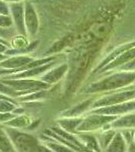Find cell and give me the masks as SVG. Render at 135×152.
<instances>
[{
	"instance_id": "1",
	"label": "cell",
	"mask_w": 135,
	"mask_h": 152,
	"mask_svg": "<svg viewBox=\"0 0 135 152\" xmlns=\"http://www.w3.org/2000/svg\"><path fill=\"white\" fill-rule=\"evenodd\" d=\"M135 83V71H119L113 73L104 79L93 82L85 90L86 94H97V92H108L122 89L124 87L131 86Z\"/></svg>"
},
{
	"instance_id": "2",
	"label": "cell",
	"mask_w": 135,
	"mask_h": 152,
	"mask_svg": "<svg viewBox=\"0 0 135 152\" xmlns=\"http://www.w3.org/2000/svg\"><path fill=\"white\" fill-rule=\"evenodd\" d=\"M118 117L115 116H106V115L100 114H91L85 119L78 127L77 131L83 132V133H89V132L98 131V130H106L110 129V124L117 119Z\"/></svg>"
},
{
	"instance_id": "3",
	"label": "cell",
	"mask_w": 135,
	"mask_h": 152,
	"mask_svg": "<svg viewBox=\"0 0 135 152\" xmlns=\"http://www.w3.org/2000/svg\"><path fill=\"white\" fill-rule=\"evenodd\" d=\"M10 133V138L13 141L14 145L17 146L18 150L21 152H38L40 146L38 144L36 139L31 135H27L19 132H14L7 130Z\"/></svg>"
},
{
	"instance_id": "4",
	"label": "cell",
	"mask_w": 135,
	"mask_h": 152,
	"mask_svg": "<svg viewBox=\"0 0 135 152\" xmlns=\"http://www.w3.org/2000/svg\"><path fill=\"white\" fill-rule=\"evenodd\" d=\"M135 112V99L129 100V102H123V104L111 105V107H99L92 111V114H100L106 115V116H115L120 117L123 115L129 114V113Z\"/></svg>"
},
{
	"instance_id": "5",
	"label": "cell",
	"mask_w": 135,
	"mask_h": 152,
	"mask_svg": "<svg viewBox=\"0 0 135 152\" xmlns=\"http://www.w3.org/2000/svg\"><path fill=\"white\" fill-rule=\"evenodd\" d=\"M9 7H10V14L13 19L14 28L16 29V33L20 36L27 37L25 21H24V3L23 2H11L9 4Z\"/></svg>"
},
{
	"instance_id": "6",
	"label": "cell",
	"mask_w": 135,
	"mask_h": 152,
	"mask_svg": "<svg viewBox=\"0 0 135 152\" xmlns=\"http://www.w3.org/2000/svg\"><path fill=\"white\" fill-rule=\"evenodd\" d=\"M24 21L27 35L34 38L38 31V18L33 4L29 1L24 3Z\"/></svg>"
},
{
	"instance_id": "7",
	"label": "cell",
	"mask_w": 135,
	"mask_h": 152,
	"mask_svg": "<svg viewBox=\"0 0 135 152\" xmlns=\"http://www.w3.org/2000/svg\"><path fill=\"white\" fill-rule=\"evenodd\" d=\"M3 82L4 84L8 85L14 90H38V89H45V88L50 87V84L43 82L38 81V80H31V79H11V80H0Z\"/></svg>"
},
{
	"instance_id": "8",
	"label": "cell",
	"mask_w": 135,
	"mask_h": 152,
	"mask_svg": "<svg viewBox=\"0 0 135 152\" xmlns=\"http://www.w3.org/2000/svg\"><path fill=\"white\" fill-rule=\"evenodd\" d=\"M135 58V47L132 49H129L128 51L124 52L122 55H120L118 58H116L114 61H112L111 63H109L107 66H105L103 69H101L98 72V74H102V73H106L109 70H114V69H119L120 67H122L123 65L129 63L130 61H132Z\"/></svg>"
},
{
	"instance_id": "9",
	"label": "cell",
	"mask_w": 135,
	"mask_h": 152,
	"mask_svg": "<svg viewBox=\"0 0 135 152\" xmlns=\"http://www.w3.org/2000/svg\"><path fill=\"white\" fill-rule=\"evenodd\" d=\"M134 47H135V42H131V43H127V44H124V45L119 46V47H116L111 53L108 54L106 57H105L104 60L98 65V67L96 68V70L94 71V74L95 73H98L100 70L103 69L105 66H107L109 63H111L112 61H114L116 58H118L119 56L122 55L124 52H126V51H128L129 49H132Z\"/></svg>"
},
{
	"instance_id": "10",
	"label": "cell",
	"mask_w": 135,
	"mask_h": 152,
	"mask_svg": "<svg viewBox=\"0 0 135 152\" xmlns=\"http://www.w3.org/2000/svg\"><path fill=\"white\" fill-rule=\"evenodd\" d=\"M34 60L35 59L29 57V56H15V57L7 58L6 60L0 62V67L7 68L10 70H16L24 67Z\"/></svg>"
},
{
	"instance_id": "11",
	"label": "cell",
	"mask_w": 135,
	"mask_h": 152,
	"mask_svg": "<svg viewBox=\"0 0 135 152\" xmlns=\"http://www.w3.org/2000/svg\"><path fill=\"white\" fill-rule=\"evenodd\" d=\"M111 128L120 131L124 129H133L135 130V112L123 115L117 118L115 121L110 124Z\"/></svg>"
},
{
	"instance_id": "12",
	"label": "cell",
	"mask_w": 135,
	"mask_h": 152,
	"mask_svg": "<svg viewBox=\"0 0 135 152\" xmlns=\"http://www.w3.org/2000/svg\"><path fill=\"white\" fill-rule=\"evenodd\" d=\"M55 65H56V61H53V62L48 63V64H45V65H41V66H38V67L32 68V69L22 71V72H19V73H15L14 75H9L8 79H11V78L34 77V76H38V75L41 74V73H45V72H46V71H48L50 69H51Z\"/></svg>"
},
{
	"instance_id": "13",
	"label": "cell",
	"mask_w": 135,
	"mask_h": 152,
	"mask_svg": "<svg viewBox=\"0 0 135 152\" xmlns=\"http://www.w3.org/2000/svg\"><path fill=\"white\" fill-rule=\"evenodd\" d=\"M67 71H68V64H63V65L58 66V67L51 68V70H48V72L41 77V80H43V82L48 83V84L56 83L66 74Z\"/></svg>"
},
{
	"instance_id": "14",
	"label": "cell",
	"mask_w": 135,
	"mask_h": 152,
	"mask_svg": "<svg viewBox=\"0 0 135 152\" xmlns=\"http://www.w3.org/2000/svg\"><path fill=\"white\" fill-rule=\"evenodd\" d=\"M127 147H128V144L125 141L124 137L122 136L121 132L117 131L111 143L103 152H127Z\"/></svg>"
},
{
	"instance_id": "15",
	"label": "cell",
	"mask_w": 135,
	"mask_h": 152,
	"mask_svg": "<svg viewBox=\"0 0 135 152\" xmlns=\"http://www.w3.org/2000/svg\"><path fill=\"white\" fill-rule=\"evenodd\" d=\"M77 137L89 150H92L94 152H102L101 148H100V145H99V142H98V139L95 135H92L89 133H83V134H80L79 136H77Z\"/></svg>"
},
{
	"instance_id": "16",
	"label": "cell",
	"mask_w": 135,
	"mask_h": 152,
	"mask_svg": "<svg viewBox=\"0 0 135 152\" xmlns=\"http://www.w3.org/2000/svg\"><path fill=\"white\" fill-rule=\"evenodd\" d=\"M117 133V130L110 128V129H106V130H102V132L100 134H98L97 139L98 142H99L100 148H101L102 151H104L105 149L109 146V144L111 143V141L113 140L114 136Z\"/></svg>"
},
{
	"instance_id": "17",
	"label": "cell",
	"mask_w": 135,
	"mask_h": 152,
	"mask_svg": "<svg viewBox=\"0 0 135 152\" xmlns=\"http://www.w3.org/2000/svg\"><path fill=\"white\" fill-rule=\"evenodd\" d=\"M93 102H94V99H86L83 102H81V104H79L78 105H76V107H74L71 110L67 111V113H65V114H64V116L77 118L78 116H80L81 114H83V113H85L86 111H88V110L92 107Z\"/></svg>"
},
{
	"instance_id": "18",
	"label": "cell",
	"mask_w": 135,
	"mask_h": 152,
	"mask_svg": "<svg viewBox=\"0 0 135 152\" xmlns=\"http://www.w3.org/2000/svg\"><path fill=\"white\" fill-rule=\"evenodd\" d=\"M82 122L83 119H81V118H71V119H64L58 123H60V125L63 127V129L65 131L70 133V132L76 131Z\"/></svg>"
},
{
	"instance_id": "19",
	"label": "cell",
	"mask_w": 135,
	"mask_h": 152,
	"mask_svg": "<svg viewBox=\"0 0 135 152\" xmlns=\"http://www.w3.org/2000/svg\"><path fill=\"white\" fill-rule=\"evenodd\" d=\"M0 150L3 152H14L11 141L2 130H0Z\"/></svg>"
},
{
	"instance_id": "20",
	"label": "cell",
	"mask_w": 135,
	"mask_h": 152,
	"mask_svg": "<svg viewBox=\"0 0 135 152\" xmlns=\"http://www.w3.org/2000/svg\"><path fill=\"white\" fill-rule=\"evenodd\" d=\"M14 26L13 19L11 15H3L0 14V28H10Z\"/></svg>"
},
{
	"instance_id": "21",
	"label": "cell",
	"mask_w": 135,
	"mask_h": 152,
	"mask_svg": "<svg viewBox=\"0 0 135 152\" xmlns=\"http://www.w3.org/2000/svg\"><path fill=\"white\" fill-rule=\"evenodd\" d=\"M28 123H29V120L27 117H20V118H17V119L13 120V121L8 122V125L13 126V127H19V128H20V127L28 125Z\"/></svg>"
},
{
	"instance_id": "22",
	"label": "cell",
	"mask_w": 135,
	"mask_h": 152,
	"mask_svg": "<svg viewBox=\"0 0 135 152\" xmlns=\"http://www.w3.org/2000/svg\"><path fill=\"white\" fill-rule=\"evenodd\" d=\"M14 31H16L15 28L12 29L10 28H0V38L4 39V40H12V38L14 37Z\"/></svg>"
},
{
	"instance_id": "23",
	"label": "cell",
	"mask_w": 135,
	"mask_h": 152,
	"mask_svg": "<svg viewBox=\"0 0 135 152\" xmlns=\"http://www.w3.org/2000/svg\"><path fill=\"white\" fill-rule=\"evenodd\" d=\"M0 92H2V94H7V95H10V96H15V95L18 94L16 90H14L13 88L4 84V83L1 81H0Z\"/></svg>"
},
{
	"instance_id": "24",
	"label": "cell",
	"mask_w": 135,
	"mask_h": 152,
	"mask_svg": "<svg viewBox=\"0 0 135 152\" xmlns=\"http://www.w3.org/2000/svg\"><path fill=\"white\" fill-rule=\"evenodd\" d=\"M48 146L53 152H76L73 149H70L66 146H63L58 143H48Z\"/></svg>"
},
{
	"instance_id": "25",
	"label": "cell",
	"mask_w": 135,
	"mask_h": 152,
	"mask_svg": "<svg viewBox=\"0 0 135 152\" xmlns=\"http://www.w3.org/2000/svg\"><path fill=\"white\" fill-rule=\"evenodd\" d=\"M14 110V105L12 102H3L0 100V113H8Z\"/></svg>"
},
{
	"instance_id": "26",
	"label": "cell",
	"mask_w": 135,
	"mask_h": 152,
	"mask_svg": "<svg viewBox=\"0 0 135 152\" xmlns=\"http://www.w3.org/2000/svg\"><path fill=\"white\" fill-rule=\"evenodd\" d=\"M0 14L10 15V7L5 0H0Z\"/></svg>"
},
{
	"instance_id": "27",
	"label": "cell",
	"mask_w": 135,
	"mask_h": 152,
	"mask_svg": "<svg viewBox=\"0 0 135 152\" xmlns=\"http://www.w3.org/2000/svg\"><path fill=\"white\" fill-rule=\"evenodd\" d=\"M119 71H135V58L132 61H130L129 63L123 65L122 67H120Z\"/></svg>"
},
{
	"instance_id": "28",
	"label": "cell",
	"mask_w": 135,
	"mask_h": 152,
	"mask_svg": "<svg viewBox=\"0 0 135 152\" xmlns=\"http://www.w3.org/2000/svg\"><path fill=\"white\" fill-rule=\"evenodd\" d=\"M8 46L5 45V44H3V43H0V54H5V52L7 50H8Z\"/></svg>"
},
{
	"instance_id": "29",
	"label": "cell",
	"mask_w": 135,
	"mask_h": 152,
	"mask_svg": "<svg viewBox=\"0 0 135 152\" xmlns=\"http://www.w3.org/2000/svg\"><path fill=\"white\" fill-rule=\"evenodd\" d=\"M127 152H135V144L134 142L128 144V147H127Z\"/></svg>"
},
{
	"instance_id": "30",
	"label": "cell",
	"mask_w": 135,
	"mask_h": 152,
	"mask_svg": "<svg viewBox=\"0 0 135 152\" xmlns=\"http://www.w3.org/2000/svg\"><path fill=\"white\" fill-rule=\"evenodd\" d=\"M10 118H12V115H7V114L0 115V121H6V120L10 119Z\"/></svg>"
},
{
	"instance_id": "31",
	"label": "cell",
	"mask_w": 135,
	"mask_h": 152,
	"mask_svg": "<svg viewBox=\"0 0 135 152\" xmlns=\"http://www.w3.org/2000/svg\"><path fill=\"white\" fill-rule=\"evenodd\" d=\"M8 58V56L5 55V54H0V62H2V61H4V60H6V59Z\"/></svg>"
},
{
	"instance_id": "32",
	"label": "cell",
	"mask_w": 135,
	"mask_h": 152,
	"mask_svg": "<svg viewBox=\"0 0 135 152\" xmlns=\"http://www.w3.org/2000/svg\"><path fill=\"white\" fill-rule=\"evenodd\" d=\"M5 1L6 2H10V3H11V2H22L23 0H5Z\"/></svg>"
},
{
	"instance_id": "33",
	"label": "cell",
	"mask_w": 135,
	"mask_h": 152,
	"mask_svg": "<svg viewBox=\"0 0 135 152\" xmlns=\"http://www.w3.org/2000/svg\"><path fill=\"white\" fill-rule=\"evenodd\" d=\"M134 144H135V135H134Z\"/></svg>"
},
{
	"instance_id": "34",
	"label": "cell",
	"mask_w": 135,
	"mask_h": 152,
	"mask_svg": "<svg viewBox=\"0 0 135 152\" xmlns=\"http://www.w3.org/2000/svg\"><path fill=\"white\" fill-rule=\"evenodd\" d=\"M134 85H135V83H134Z\"/></svg>"
}]
</instances>
